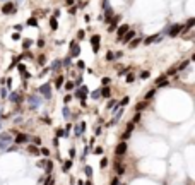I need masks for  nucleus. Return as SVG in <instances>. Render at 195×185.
<instances>
[{
	"label": "nucleus",
	"instance_id": "obj_1",
	"mask_svg": "<svg viewBox=\"0 0 195 185\" xmlns=\"http://www.w3.org/2000/svg\"><path fill=\"white\" fill-rule=\"evenodd\" d=\"M181 31H183V26H181V24H173L171 28L168 29V34L169 36H178Z\"/></svg>",
	"mask_w": 195,
	"mask_h": 185
},
{
	"label": "nucleus",
	"instance_id": "obj_2",
	"mask_svg": "<svg viewBox=\"0 0 195 185\" xmlns=\"http://www.w3.org/2000/svg\"><path fill=\"white\" fill-rule=\"evenodd\" d=\"M40 105H41V98H40V96H36V94L29 96V106H31V110H36Z\"/></svg>",
	"mask_w": 195,
	"mask_h": 185
},
{
	"label": "nucleus",
	"instance_id": "obj_3",
	"mask_svg": "<svg viewBox=\"0 0 195 185\" xmlns=\"http://www.w3.org/2000/svg\"><path fill=\"white\" fill-rule=\"evenodd\" d=\"M40 94H43L46 99L52 98V87H50V84H43V86L40 87Z\"/></svg>",
	"mask_w": 195,
	"mask_h": 185
},
{
	"label": "nucleus",
	"instance_id": "obj_4",
	"mask_svg": "<svg viewBox=\"0 0 195 185\" xmlns=\"http://www.w3.org/2000/svg\"><path fill=\"white\" fill-rule=\"evenodd\" d=\"M99 41H101V40H99V36H98V34H94L91 38V45H92V52H94V53L99 52Z\"/></svg>",
	"mask_w": 195,
	"mask_h": 185
},
{
	"label": "nucleus",
	"instance_id": "obj_5",
	"mask_svg": "<svg viewBox=\"0 0 195 185\" xmlns=\"http://www.w3.org/2000/svg\"><path fill=\"white\" fill-rule=\"evenodd\" d=\"M127 153V142H120V144L116 146V149H115V154L116 156H123Z\"/></svg>",
	"mask_w": 195,
	"mask_h": 185
},
{
	"label": "nucleus",
	"instance_id": "obj_6",
	"mask_svg": "<svg viewBox=\"0 0 195 185\" xmlns=\"http://www.w3.org/2000/svg\"><path fill=\"white\" fill-rule=\"evenodd\" d=\"M120 16H115V17H111V24H109V28H108V31L109 33H113L116 28H118V22H120Z\"/></svg>",
	"mask_w": 195,
	"mask_h": 185
},
{
	"label": "nucleus",
	"instance_id": "obj_7",
	"mask_svg": "<svg viewBox=\"0 0 195 185\" xmlns=\"http://www.w3.org/2000/svg\"><path fill=\"white\" fill-rule=\"evenodd\" d=\"M75 96H77V98H80L82 101H84V99H86V96H87V87H86V86L79 87V89L75 91Z\"/></svg>",
	"mask_w": 195,
	"mask_h": 185
},
{
	"label": "nucleus",
	"instance_id": "obj_8",
	"mask_svg": "<svg viewBox=\"0 0 195 185\" xmlns=\"http://www.w3.org/2000/svg\"><path fill=\"white\" fill-rule=\"evenodd\" d=\"M127 31H128V26H127V24H121L120 28H116V34H118V40H121V38L125 36Z\"/></svg>",
	"mask_w": 195,
	"mask_h": 185
},
{
	"label": "nucleus",
	"instance_id": "obj_9",
	"mask_svg": "<svg viewBox=\"0 0 195 185\" xmlns=\"http://www.w3.org/2000/svg\"><path fill=\"white\" fill-rule=\"evenodd\" d=\"M2 12H4V14H12V12H16V5L9 2V4H5V5L2 7Z\"/></svg>",
	"mask_w": 195,
	"mask_h": 185
},
{
	"label": "nucleus",
	"instance_id": "obj_10",
	"mask_svg": "<svg viewBox=\"0 0 195 185\" xmlns=\"http://www.w3.org/2000/svg\"><path fill=\"white\" fill-rule=\"evenodd\" d=\"M133 38H135V31H127L125 33V36H123V38H121V40H123V43H130V41L133 40Z\"/></svg>",
	"mask_w": 195,
	"mask_h": 185
},
{
	"label": "nucleus",
	"instance_id": "obj_11",
	"mask_svg": "<svg viewBox=\"0 0 195 185\" xmlns=\"http://www.w3.org/2000/svg\"><path fill=\"white\" fill-rule=\"evenodd\" d=\"M28 141H29L28 134H17V137H16V144H24V142H28Z\"/></svg>",
	"mask_w": 195,
	"mask_h": 185
},
{
	"label": "nucleus",
	"instance_id": "obj_12",
	"mask_svg": "<svg viewBox=\"0 0 195 185\" xmlns=\"http://www.w3.org/2000/svg\"><path fill=\"white\" fill-rule=\"evenodd\" d=\"M79 53H80L79 45H77V43H72V45H70V55H72V57H79Z\"/></svg>",
	"mask_w": 195,
	"mask_h": 185
},
{
	"label": "nucleus",
	"instance_id": "obj_13",
	"mask_svg": "<svg viewBox=\"0 0 195 185\" xmlns=\"http://www.w3.org/2000/svg\"><path fill=\"white\" fill-rule=\"evenodd\" d=\"M9 99H10L12 103H19V101H21V94H19V92H10V94H9Z\"/></svg>",
	"mask_w": 195,
	"mask_h": 185
},
{
	"label": "nucleus",
	"instance_id": "obj_14",
	"mask_svg": "<svg viewBox=\"0 0 195 185\" xmlns=\"http://www.w3.org/2000/svg\"><path fill=\"white\" fill-rule=\"evenodd\" d=\"M156 40H159V36H157V34H152V36H147V38L144 40V43H145V45H151V43H154Z\"/></svg>",
	"mask_w": 195,
	"mask_h": 185
},
{
	"label": "nucleus",
	"instance_id": "obj_15",
	"mask_svg": "<svg viewBox=\"0 0 195 185\" xmlns=\"http://www.w3.org/2000/svg\"><path fill=\"white\" fill-rule=\"evenodd\" d=\"M12 135L10 134H0V142H10Z\"/></svg>",
	"mask_w": 195,
	"mask_h": 185
},
{
	"label": "nucleus",
	"instance_id": "obj_16",
	"mask_svg": "<svg viewBox=\"0 0 195 185\" xmlns=\"http://www.w3.org/2000/svg\"><path fill=\"white\" fill-rule=\"evenodd\" d=\"M84 130H86V123H79V125L75 127V135H80Z\"/></svg>",
	"mask_w": 195,
	"mask_h": 185
},
{
	"label": "nucleus",
	"instance_id": "obj_17",
	"mask_svg": "<svg viewBox=\"0 0 195 185\" xmlns=\"http://www.w3.org/2000/svg\"><path fill=\"white\" fill-rule=\"evenodd\" d=\"M101 96H104V98H108L109 94H111V89H109V87H103V89H101Z\"/></svg>",
	"mask_w": 195,
	"mask_h": 185
},
{
	"label": "nucleus",
	"instance_id": "obj_18",
	"mask_svg": "<svg viewBox=\"0 0 195 185\" xmlns=\"http://www.w3.org/2000/svg\"><path fill=\"white\" fill-rule=\"evenodd\" d=\"M121 115H123V111H121V110H118V111L115 113V118H113V122H111V123H116V122H118V120L121 118Z\"/></svg>",
	"mask_w": 195,
	"mask_h": 185
},
{
	"label": "nucleus",
	"instance_id": "obj_19",
	"mask_svg": "<svg viewBox=\"0 0 195 185\" xmlns=\"http://www.w3.org/2000/svg\"><path fill=\"white\" fill-rule=\"evenodd\" d=\"M154 94H156V87H152V89L145 94V101H147V99H151V98H154Z\"/></svg>",
	"mask_w": 195,
	"mask_h": 185
},
{
	"label": "nucleus",
	"instance_id": "obj_20",
	"mask_svg": "<svg viewBox=\"0 0 195 185\" xmlns=\"http://www.w3.org/2000/svg\"><path fill=\"white\" fill-rule=\"evenodd\" d=\"M50 28H52L53 31H55V29L58 28V24H57V19H55V17H52V19H50Z\"/></svg>",
	"mask_w": 195,
	"mask_h": 185
},
{
	"label": "nucleus",
	"instance_id": "obj_21",
	"mask_svg": "<svg viewBox=\"0 0 195 185\" xmlns=\"http://www.w3.org/2000/svg\"><path fill=\"white\" fill-rule=\"evenodd\" d=\"M28 26H38V19L36 17H31V19H28Z\"/></svg>",
	"mask_w": 195,
	"mask_h": 185
},
{
	"label": "nucleus",
	"instance_id": "obj_22",
	"mask_svg": "<svg viewBox=\"0 0 195 185\" xmlns=\"http://www.w3.org/2000/svg\"><path fill=\"white\" fill-rule=\"evenodd\" d=\"M55 86H57V87H62V86H63V77H62V75H58V77H57Z\"/></svg>",
	"mask_w": 195,
	"mask_h": 185
},
{
	"label": "nucleus",
	"instance_id": "obj_23",
	"mask_svg": "<svg viewBox=\"0 0 195 185\" xmlns=\"http://www.w3.org/2000/svg\"><path fill=\"white\" fill-rule=\"evenodd\" d=\"M139 43H140V38H133V40L130 41V48H135Z\"/></svg>",
	"mask_w": 195,
	"mask_h": 185
},
{
	"label": "nucleus",
	"instance_id": "obj_24",
	"mask_svg": "<svg viewBox=\"0 0 195 185\" xmlns=\"http://www.w3.org/2000/svg\"><path fill=\"white\" fill-rule=\"evenodd\" d=\"M31 45H33V41H31V40H24L22 41V48H24V50H28Z\"/></svg>",
	"mask_w": 195,
	"mask_h": 185
},
{
	"label": "nucleus",
	"instance_id": "obj_25",
	"mask_svg": "<svg viewBox=\"0 0 195 185\" xmlns=\"http://www.w3.org/2000/svg\"><path fill=\"white\" fill-rule=\"evenodd\" d=\"M149 75H151V72L144 70V72H140V74H139V77H140V79H149Z\"/></svg>",
	"mask_w": 195,
	"mask_h": 185
},
{
	"label": "nucleus",
	"instance_id": "obj_26",
	"mask_svg": "<svg viewBox=\"0 0 195 185\" xmlns=\"http://www.w3.org/2000/svg\"><path fill=\"white\" fill-rule=\"evenodd\" d=\"M106 60H108V62H113V60H115V53L108 52V53H106Z\"/></svg>",
	"mask_w": 195,
	"mask_h": 185
},
{
	"label": "nucleus",
	"instance_id": "obj_27",
	"mask_svg": "<svg viewBox=\"0 0 195 185\" xmlns=\"http://www.w3.org/2000/svg\"><path fill=\"white\" fill-rule=\"evenodd\" d=\"M128 101H130V98H128V96H125V98L118 103V106H125V105H128Z\"/></svg>",
	"mask_w": 195,
	"mask_h": 185
},
{
	"label": "nucleus",
	"instance_id": "obj_28",
	"mask_svg": "<svg viewBox=\"0 0 195 185\" xmlns=\"http://www.w3.org/2000/svg\"><path fill=\"white\" fill-rule=\"evenodd\" d=\"M60 67H62V62H60V60H55L53 65H52V69H60Z\"/></svg>",
	"mask_w": 195,
	"mask_h": 185
},
{
	"label": "nucleus",
	"instance_id": "obj_29",
	"mask_svg": "<svg viewBox=\"0 0 195 185\" xmlns=\"http://www.w3.org/2000/svg\"><path fill=\"white\" fill-rule=\"evenodd\" d=\"M74 87H75V84H74V82H67V84H65V89H67V91H72Z\"/></svg>",
	"mask_w": 195,
	"mask_h": 185
},
{
	"label": "nucleus",
	"instance_id": "obj_30",
	"mask_svg": "<svg viewBox=\"0 0 195 185\" xmlns=\"http://www.w3.org/2000/svg\"><path fill=\"white\" fill-rule=\"evenodd\" d=\"M84 173H86L87 177H91V175H92V168L91 166H86V168H84Z\"/></svg>",
	"mask_w": 195,
	"mask_h": 185
},
{
	"label": "nucleus",
	"instance_id": "obj_31",
	"mask_svg": "<svg viewBox=\"0 0 195 185\" xmlns=\"http://www.w3.org/2000/svg\"><path fill=\"white\" fill-rule=\"evenodd\" d=\"M52 168H53L52 161H46V173H52Z\"/></svg>",
	"mask_w": 195,
	"mask_h": 185
},
{
	"label": "nucleus",
	"instance_id": "obj_32",
	"mask_svg": "<svg viewBox=\"0 0 195 185\" xmlns=\"http://www.w3.org/2000/svg\"><path fill=\"white\" fill-rule=\"evenodd\" d=\"M63 117H65L67 120H69V118H70V111H69V108H67V106L63 108Z\"/></svg>",
	"mask_w": 195,
	"mask_h": 185
},
{
	"label": "nucleus",
	"instance_id": "obj_33",
	"mask_svg": "<svg viewBox=\"0 0 195 185\" xmlns=\"http://www.w3.org/2000/svg\"><path fill=\"white\" fill-rule=\"evenodd\" d=\"M70 166H72V161H67L65 165H63V171H69Z\"/></svg>",
	"mask_w": 195,
	"mask_h": 185
},
{
	"label": "nucleus",
	"instance_id": "obj_34",
	"mask_svg": "<svg viewBox=\"0 0 195 185\" xmlns=\"http://www.w3.org/2000/svg\"><path fill=\"white\" fill-rule=\"evenodd\" d=\"M145 105H147V101H144V103H139V105H137V111L144 110V108H145Z\"/></svg>",
	"mask_w": 195,
	"mask_h": 185
},
{
	"label": "nucleus",
	"instance_id": "obj_35",
	"mask_svg": "<svg viewBox=\"0 0 195 185\" xmlns=\"http://www.w3.org/2000/svg\"><path fill=\"white\" fill-rule=\"evenodd\" d=\"M188 64H190V60H185L183 64H181V65H180V67H178V70H183V69H185V67H187V65H188Z\"/></svg>",
	"mask_w": 195,
	"mask_h": 185
},
{
	"label": "nucleus",
	"instance_id": "obj_36",
	"mask_svg": "<svg viewBox=\"0 0 195 185\" xmlns=\"http://www.w3.org/2000/svg\"><path fill=\"white\" fill-rule=\"evenodd\" d=\"M193 24H195V19H188V22H187V29H190Z\"/></svg>",
	"mask_w": 195,
	"mask_h": 185
},
{
	"label": "nucleus",
	"instance_id": "obj_37",
	"mask_svg": "<svg viewBox=\"0 0 195 185\" xmlns=\"http://www.w3.org/2000/svg\"><path fill=\"white\" fill-rule=\"evenodd\" d=\"M33 144H34V146H41V139L40 137H34V139H33Z\"/></svg>",
	"mask_w": 195,
	"mask_h": 185
},
{
	"label": "nucleus",
	"instance_id": "obj_38",
	"mask_svg": "<svg viewBox=\"0 0 195 185\" xmlns=\"http://www.w3.org/2000/svg\"><path fill=\"white\" fill-rule=\"evenodd\" d=\"M133 81H135V75H132V74L127 75V82H133Z\"/></svg>",
	"mask_w": 195,
	"mask_h": 185
},
{
	"label": "nucleus",
	"instance_id": "obj_39",
	"mask_svg": "<svg viewBox=\"0 0 195 185\" xmlns=\"http://www.w3.org/2000/svg\"><path fill=\"white\" fill-rule=\"evenodd\" d=\"M99 96H101V92H99V89H98V91H94V92H92V98H94V99H98V98H99Z\"/></svg>",
	"mask_w": 195,
	"mask_h": 185
},
{
	"label": "nucleus",
	"instance_id": "obj_40",
	"mask_svg": "<svg viewBox=\"0 0 195 185\" xmlns=\"http://www.w3.org/2000/svg\"><path fill=\"white\" fill-rule=\"evenodd\" d=\"M0 96H2V99H4V98H7V89H5V87H4V89L0 91Z\"/></svg>",
	"mask_w": 195,
	"mask_h": 185
},
{
	"label": "nucleus",
	"instance_id": "obj_41",
	"mask_svg": "<svg viewBox=\"0 0 195 185\" xmlns=\"http://www.w3.org/2000/svg\"><path fill=\"white\" fill-rule=\"evenodd\" d=\"M9 147V142H0V149L4 151V149H7Z\"/></svg>",
	"mask_w": 195,
	"mask_h": 185
},
{
	"label": "nucleus",
	"instance_id": "obj_42",
	"mask_svg": "<svg viewBox=\"0 0 195 185\" xmlns=\"http://www.w3.org/2000/svg\"><path fill=\"white\" fill-rule=\"evenodd\" d=\"M69 156L72 158V159H74V156H75V149H74V147H70V151H69Z\"/></svg>",
	"mask_w": 195,
	"mask_h": 185
},
{
	"label": "nucleus",
	"instance_id": "obj_43",
	"mask_svg": "<svg viewBox=\"0 0 195 185\" xmlns=\"http://www.w3.org/2000/svg\"><path fill=\"white\" fill-rule=\"evenodd\" d=\"M63 101H65V105H67V103H70V101H72V96H70V94H67V96H65V99H63Z\"/></svg>",
	"mask_w": 195,
	"mask_h": 185
},
{
	"label": "nucleus",
	"instance_id": "obj_44",
	"mask_svg": "<svg viewBox=\"0 0 195 185\" xmlns=\"http://www.w3.org/2000/svg\"><path fill=\"white\" fill-rule=\"evenodd\" d=\"M12 40H21V34H19V33H14V34H12Z\"/></svg>",
	"mask_w": 195,
	"mask_h": 185
},
{
	"label": "nucleus",
	"instance_id": "obj_45",
	"mask_svg": "<svg viewBox=\"0 0 195 185\" xmlns=\"http://www.w3.org/2000/svg\"><path fill=\"white\" fill-rule=\"evenodd\" d=\"M29 153H33V154H38V149H36V147H31V146H29Z\"/></svg>",
	"mask_w": 195,
	"mask_h": 185
},
{
	"label": "nucleus",
	"instance_id": "obj_46",
	"mask_svg": "<svg viewBox=\"0 0 195 185\" xmlns=\"http://www.w3.org/2000/svg\"><path fill=\"white\" fill-rule=\"evenodd\" d=\"M41 154H45V156H48V154H50V151L46 149V147H43V149H41Z\"/></svg>",
	"mask_w": 195,
	"mask_h": 185
},
{
	"label": "nucleus",
	"instance_id": "obj_47",
	"mask_svg": "<svg viewBox=\"0 0 195 185\" xmlns=\"http://www.w3.org/2000/svg\"><path fill=\"white\" fill-rule=\"evenodd\" d=\"M109 82H111V81H109V77H104V79H103V84H104V86H108Z\"/></svg>",
	"mask_w": 195,
	"mask_h": 185
},
{
	"label": "nucleus",
	"instance_id": "obj_48",
	"mask_svg": "<svg viewBox=\"0 0 195 185\" xmlns=\"http://www.w3.org/2000/svg\"><path fill=\"white\" fill-rule=\"evenodd\" d=\"M109 185H120V182H118V178H113V180H111V183H109Z\"/></svg>",
	"mask_w": 195,
	"mask_h": 185
},
{
	"label": "nucleus",
	"instance_id": "obj_49",
	"mask_svg": "<svg viewBox=\"0 0 195 185\" xmlns=\"http://www.w3.org/2000/svg\"><path fill=\"white\" fill-rule=\"evenodd\" d=\"M94 153H96V154H101V153H103V147H96Z\"/></svg>",
	"mask_w": 195,
	"mask_h": 185
},
{
	"label": "nucleus",
	"instance_id": "obj_50",
	"mask_svg": "<svg viewBox=\"0 0 195 185\" xmlns=\"http://www.w3.org/2000/svg\"><path fill=\"white\" fill-rule=\"evenodd\" d=\"M38 46H40V48H43V46H45V41H43V40H38Z\"/></svg>",
	"mask_w": 195,
	"mask_h": 185
},
{
	"label": "nucleus",
	"instance_id": "obj_51",
	"mask_svg": "<svg viewBox=\"0 0 195 185\" xmlns=\"http://www.w3.org/2000/svg\"><path fill=\"white\" fill-rule=\"evenodd\" d=\"M139 120H140V115H139V113H137V115L133 117V122H132V123H135V122H139Z\"/></svg>",
	"mask_w": 195,
	"mask_h": 185
},
{
	"label": "nucleus",
	"instance_id": "obj_52",
	"mask_svg": "<svg viewBox=\"0 0 195 185\" xmlns=\"http://www.w3.org/2000/svg\"><path fill=\"white\" fill-rule=\"evenodd\" d=\"M77 38H79V40H82V38H84V31H79V34H77Z\"/></svg>",
	"mask_w": 195,
	"mask_h": 185
},
{
	"label": "nucleus",
	"instance_id": "obj_53",
	"mask_svg": "<svg viewBox=\"0 0 195 185\" xmlns=\"http://www.w3.org/2000/svg\"><path fill=\"white\" fill-rule=\"evenodd\" d=\"M45 165H46V161H45V159H41V161H38V166H45Z\"/></svg>",
	"mask_w": 195,
	"mask_h": 185
},
{
	"label": "nucleus",
	"instance_id": "obj_54",
	"mask_svg": "<svg viewBox=\"0 0 195 185\" xmlns=\"http://www.w3.org/2000/svg\"><path fill=\"white\" fill-rule=\"evenodd\" d=\"M57 135L60 137V135H65V130H57Z\"/></svg>",
	"mask_w": 195,
	"mask_h": 185
},
{
	"label": "nucleus",
	"instance_id": "obj_55",
	"mask_svg": "<svg viewBox=\"0 0 195 185\" xmlns=\"http://www.w3.org/2000/svg\"><path fill=\"white\" fill-rule=\"evenodd\" d=\"M19 70H21V72H26V67H24V65L21 64V65H19Z\"/></svg>",
	"mask_w": 195,
	"mask_h": 185
},
{
	"label": "nucleus",
	"instance_id": "obj_56",
	"mask_svg": "<svg viewBox=\"0 0 195 185\" xmlns=\"http://www.w3.org/2000/svg\"><path fill=\"white\" fill-rule=\"evenodd\" d=\"M67 2V5H74V0H65Z\"/></svg>",
	"mask_w": 195,
	"mask_h": 185
},
{
	"label": "nucleus",
	"instance_id": "obj_57",
	"mask_svg": "<svg viewBox=\"0 0 195 185\" xmlns=\"http://www.w3.org/2000/svg\"><path fill=\"white\" fill-rule=\"evenodd\" d=\"M86 185H92V183H91V180H89V182H86Z\"/></svg>",
	"mask_w": 195,
	"mask_h": 185
},
{
	"label": "nucleus",
	"instance_id": "obj_58",
	"mask_svg": "<svg viewBox=\"0 0 195 185\" xmlns=\"http://www.w3.org/2000/svg\"><path fill=\"white\" fill-rule=\"evenodd\" d=\"M0 129H2V123H0Z\"/></svg>",
	"mask_w": 195,
	"mask_h": 185
}]
</instances>
